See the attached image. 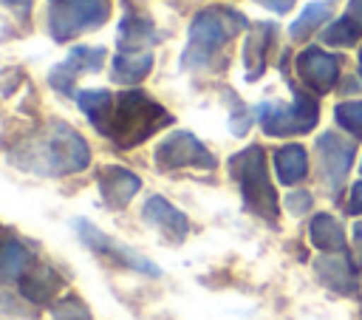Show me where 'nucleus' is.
I'll list each match as a JSON object with an SVG mask.
<instances>
[{
    "label": "nucleus",
    "instance_id": "18",
    "mask_svg": "<svg viewBox=\"0 0 362 320\" xmlns=\"http://www.w3.org/2000/svg\"><path fill=\"white\" fill-rule=\"evenodd\" d=\"M274 167H277V178L283 184H297L305 170H308V159H305V150L300 144H286L274 153Z\"/></svg>",
    "mask_w": 362,
    "mask_h": 320
},
{
    "label": "nucleus",
    "instance_id": "4",
    "mask_svg": "<svg viewBox=\"0 0 362 320\" xmlns=\"http://www.w3.org/2000/svg\"><path fill=\"white\" fill-rule=\"evenodd\" d=\"M229 173L240 187L246 210L255 212L257 218L274 224L277 221V193H274V187L269 181V173H266L263 147L252 144V147L235 153L229 159Z\"/></svg>",
    "mask_w": 362,
    "mask_h": 320
},
{
    "label": "nucleus",
    "instance_id": "16",
    "mask_svg": "<svg viewBox=\"0 0 362 320\" xmlns=\"http://www.w3.org/2000/svg\"><path fill=\"white\" fill-rule=\"evenodd\" d=\"M153 68L150 51H119L110 65V79L116 85H136L141 82Z\"/></svg>",
    "mask_w": 362,
    "mask_h": 320
},
{
    "label": "nucleus",
    "instance_id": "32",
    "mask_svg": "<svg viewBox=\"0 0 362 320\" xmlns=\"http://www.w3.org/2000/svg\"><path fill=\"white\" fill-rule=\"evenodd\" d=\"M54 3H57V0H54Z\"/></svg>",
    "mask_w": 362,
    "mask_h": 320
},
{
    "label": "nucleus",
    "instance_id": "17",
    "mask_svg": "<svg viewBox=\"0 0 362 320\" xmlns=\"http://www.w3.org/2000/svg\"><path fill=\"white\" fill-rule=\"evenodd\" d=\"M274 40V25L263 23L252 31V37L246 40V48H243V62H246V79H257L266 68V51Z\"/></svg>",
    "mask_w": 362,
    "mask_h": 320
},
{
    "label": "nucleus",
    "instance_id": "8",
    "mask_svg": "<svg viewBox=\"0 0 362 320\" xmlns=\"http://www.w3.org/2000/svg\"><path fill=\"white\" fill-rule=\"evenodd\" d=\"M218 161L215 156L189 133V130H173L164 136L156 147V167L161 173L181 170V167H198V170H212Z\"/></svg>",
    "mask_w": 362,
    "mask_h": 320
},
{
    "label": "nucleus",
    "instance_id": "6",
    "mask_svg": "<svg viewBox=\"0 0 362 320\" xmlns=\"http://www.w3.org/2000/svg\"><path fill=\"white\" fill-rule=\"evenodd\" d=\"M74 229H76V235L82 238V244H85L93 255H99L102 261H107L110 266L133 269V272H141V275H147V278H158V275H161V269H158L150 258H144L141 252L130 249L127 244H122V241L110 238L107 232H102V229H99V227H93L90 221L76 218V221H74Z\"/></svg>",
    "mask_w": 362,
    "mask_h": 320
},
{
    "label": "nucleus",
    "instance_id": "30",
    "mask_svg": "<svg viewBox=\"0 0 362 320\" xmlns=\"http://www.w3.org/2000/svg\"><path fill=\"white\" fill-rule=\"evenodd\" d=\"M257 3L266 6V8H272V11H288L294 0H257Z\"/></svg>",
    "mask_w": 362,
    "mask_h": 320
},
{
    "label": "nucleus",
    "instance_id": "20",
    "mask_svg": "<svg viewBox=\"0 0 362 320\" xmlns=\"http://www.w3.org/2000/svg\"><path fill=\"white\" fill-rule=\"evenodd\" d=\"M28 269V252L20 241H6L0 246V283L20 280L23 272Z\"/></svg>",
    "mask_w": 362,
    "mask_h": 320
},
{
    "label": "nucleus",
    "instance_id": "10",
    "mask_svg": "<svg viewBox=\"0 0 362 320\" xmlns=\"http://www.w3.org/2000/svg\"><path fill=\"white\" fill-rule=\"evenodd\" d=\"M96 184H99V195L105 201L107 210H122L130 204V198L141 190V178L119 164H105L96 173Z\"/></svg>",
    "mask_w": 362,
    "mask_h": 320
},
{
    "label": "nucleus",
    "instance_id": "7",
    "mask_svg": "<svg viewBox=\"0 0 362 320\" xmlns=\"http://www.w3.org/2000/svg\"><path fill=\"white\" fill-rule=\"evenodd\" d=\"M260 125L269 136H291V133H305L317 125V102L305 93H294L291 105H260L257 108Z\"/></svg>",
    "mask_w": 362,
    "mask_h": 320
},
{
    "label": "nucleus",
    "instance_id": "24",
    "mask_svg": "<svg viewBox=\"0 0 362 320\" xmlns=\"http://www.w3.org/2000/svg\"><path fill=\"white\" fill-rule=\"evenodd\" d=\"M337 122L362 136V102H345L337 108Z\"/></svg>",
    "mask_w": 362,
    "mask_h": 320
},
{
    "label": "nucleus",
    "instance_id": "19",
    "mask_svg": "<svg viewBox=\"0 0 362 320\" xmlns=\"http://www.w3.org/2000/svg\"><path fill=\"white\" fill-rule=\"evenodd\" d=\"M308 235H311V244L317 249H328V252H339L345 246V232L339 227L337 218L331 215H317L308 227Z\"/></svg>",
    "mask_w": 362,
    "mask_h": 320
},
{
    "label": "nucleus",
    "instance_id": "21",
    "mask_svg": "<svg viewBox=\"0 0 362 320\" xmlns=\"http://www.w3.org/2000/svg\"><path fill=\"white\" fill-rule=\"evenodd\" d=\"M317 275L320 280L328 286V289H337V292H354V280H351V266L348 261H339V258H320L317 263Z\"/></svg>",
    "mask_w": 362,
    "mask_h": 320
},
{
    "label": "nucleus",
    "instance_id": "3",
    "mask_svg": "<svg viewBox=\"0 0 362 320\" xmlns=\"http://www.w3.org/2000/svg\"><path fill=\"white\" fill-rule=\"evenodd\" d=\"M246 28L243 14L223 8V6H212L195 14L192 25H189V37H187V48L181 51V68L184 71H204L215 62V57L223 51V45Z\"/></svg>",
    "mask_w": 362,
    "mask_h": 320
},
{
    "label": "nucleus",
    "instance_id": "25",
    "mask_svg": "<svg viewBox=\"0 0 362 320\" xmlns=\"http://www.w3.org/2000/svg\"><path fill=\"white\" fill-rule=\"evenodd\" d=\"M354 37H356V28L351 25V17L334 23V25L325 31V42H354Z\"/></svg>",
    "mask_w": 362,
    "mask_h": 320
},
{
    "label": "nucleus",
    "instance_id": "26",
    "mask_svg": "<svg viewBox=\"0 0 362 320\" xmlns=\"http://www.w3.org/2000/svg\"><path fill=\"white\" fill-rule=\"evenodd\" d=\"M286 207H288L291 212H297V215H300L303 210H308V207H311V195H308V193H291V195L286 198Z\"/></svg>",
    "mask_w": 362,
    "mask_h": 320
},
{
    "label": "nucleus",
    "instance_id": "27",
    "mask_svg": "<svg viewBox=\"0 0 362 320\" xmlns=\"http://www.w3.org/2000/svg\"><path fill=\"white\" fill-rule=\"evenodd\" d=\"M0 6L11 8L17 17H28V14H31V6H34V0H0Z\"/></svg>",
    "mask_w": 362,
    "mask_h": 320
},
{
    "label": "nucleus",
    "instance_id": "2",
    "mask_svg": "<svg viewBox=\"0 0 362 320\" xmlns=\"http://www.w3.org/2000/svg\"><path fill=\"white\" fill-rule=\"evenodd\" d=\"M8 161L34 176H71L90 164V150L85 139L65 122H45L40 130L23 136L11 150Z\"/></svg>",
    "mask_w": 362,
    "mask_h": 320
},
{
    "label": "nucleus",
    "instance_id": "12",
    "mask_svg": "<svg viewBox=\"0 0 362 320\" xmlns=\"http://www.w3.org/2000/svg\"><path fill=\"white\" fill-rule=\"evenodd\" d=\"M317 150H320V159H322V170H325V178L331 184V190L337 193L351 170V161H354V144L345 142L342 136L337 133H325L320 136L317 142Z\"/></svg>",
    "mask_w": 362,
    "mask_h": 320
},
{
    "label": "nucleus",
    "instance_id": "5",
    "mask_svg": "<svg viewBox=\"0 0 362 320\" xmlns=\"http://www.w3.org/2000/svg\"><path fill=\"white\" fill-rule=\"evenodd\" d=\"M110 17L107 0H57L48 11V34L57 42H68L85 31L99 28Z\"/></svg>",
    "mask_w": 362,
    "mask_h": 320
},
{
    "label": "nucleus",
    "instance_id": "31",
    "mask_svg": "<svg viewBox=\"0 0 362 320\" xmlns=\"http://www.w3.org/2000/svg\"><path fill=\"white\" fill-rule=\"evenodd\" d=\"M351 14H354L356 23L362 25V0H351Z\"/></svg>",
    "mask_w": 362,
    "mask_h": 320
},
{
    "label": "nucleus",
    "instance_id": "1",
    "mask_svg": "<svg viewBox=\"0 0 362 320\" xmlns=\"http://www.w3.org/2000/svg\"><path fill=\"white\" fill-rule=\"evenodd\" d=\"M82 113L96 127L99 136L110 139L116 147L127 150L141 142H147L161 127L173 125V116L164 105L150 99L144 91H122L110 93L102 88L82 91L76 96Z\"/></svg>",
    "mask_w": 362,
    "mask_h": 320
},
{
    "label": "nucleus",
    "instance_id": "22",
    "mask_svg": "<svg viewBox=\"0 0 362 320\" xmlns=\"http://www.w3.org/2000/svg\"><path fill=\"white\" fill-rule=\"evenodd\" d=\"M325 14H328V6H325V3H314V6H308V8L300 14V20L291 25V37H294V40L305 37L320 20H325Z\"/></svg>",
    "mask_w": 362,
    "mask_h": 320
},
{
    "label": "nucleus",
    "instance_id": "28",
    "mask_svg": "<svg viewBox=\"0 0 362 320\" xmlns=\"http://www.w3.org/2000/svg\"><path fill=\"white\" fill-rule=\"evenodd\" d=\"M354 255H356V266H362V221L354 224Z\"/></svg>",
    "mask_w": 362,
    "mask_h": 320
},
{
    "label": "nucleus",
    "instance_id": "13",
    "mask_svg": "<svg viewBox=\"0 0 362 320\" xmlns=\"http://www.w3.org/2000/svg\"><path fill=\"white\" fill-rule=\"evenodd\" d=\"M297 74L300 79L314 88V91H328L334 82H337V74H339V59L320 51V48H308L297 57Z\"/></svg>",
    "mask_w": 362,
    "mask_h": 320
},
{
    "label": "nucleus",
    "instance_id": "15",
    "mask_svg": "<svg viewBox=\"0 0 362 320\" xmlns=\"http://www.w3.org/2000/svg\"><path fill=\"white\" fill-rule=\"evenodd\" d=\"M59 289H62V278L45 263L28 266L20 278V295L28 297L31 303H48Z\"/></svg>",
    "mask_w": 362,
    "mask_h": 320
},
{
    "label": "nucleus",
    "instance_id": "11",
    "mask_svg": "<svg viewBox=\"0 0 362 320\" xmlns=\"http://www.w3.org/2000/svg\"><path fill=\"white\" fill-rule=\"evenodd\" d=\"M141 218L158 229L170 244H181L189 232V224H187V215L181 210H175L164 195H150L147 204L141 207Z\"/></svg>",
    "mask_w": 362,
    "mask_h": 320
},
{
    "label": "nucleus",
    "instance_id": "29",
    "mask_svg": "<svg viewBox=\"0 0 362 320\" xmlns=\"http://www.w3.org/2000/svg\"><path fill=\"white\" fill-rule=\"evenodd\" d=\"M348 212H362V181L354 187L351 201H348Z\"/></svg>",
    "mask_w": 362,
    "mask_h": 320
},
{
    "label": "nucleus",
    "instance_id": "23",
    "mask_svg": "<svg viewBox=\"0 0 362 320\" xmlns=\"http://www.w3.org/2000/svg\"><path fill=\"white\" fill-rule=\"evenodd\" d=\"M51 320H90V312L85 309L82 300L65 297V300L51 306Z\"/></svg>",
    "mask_w": 362,
    "mask_h": 320
},
{
    "label": "nucleus",
    "instance_id": "9",
    "mask_svg": "<svg viewBox=\"0 0 362 320\" xmlns=\"http://www.w3.org/2000/svg\"><path fill=\"white\" fill-rule=\"evenodd\" d=\"M107 51L102 45H76L62 62H57L51 71H48V85L65 96H74V85H76V76L82 74H96L105 62Z\"/></svg>",
    "mask_w": 362,
    "mask_h": 320
},
{
    "label": "nucleus",
    "instance_id": "14",
    "mask_svg": "<svg viewBox=\"0 0 362 320\" xmlns=\"http://www.w3.org/2000/svg\"><path fill=\"white\" fill-rule=\"evenodd\" d=\"M158 42V31L153 25L150 17L144 14H133L127 11L119 23V31H116V45L119 51H147L150 45Z\"/></svg>",
    "mask_w": 362,
    "mask_h": 320
}]
</instances>
